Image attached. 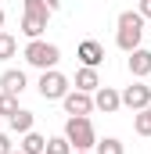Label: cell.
I'll return each instance as SVG.
<instances>
[{
	"instance_id": "cell-23",
	"label": "cell",
	"mask_w": 151,
	"mask_h": 154,
	"mask_svg": "<svg viewBox=\"0 0 151 154\" xmlns=\"http://www.w3.org/2000/svg\"><path fill=\"white\" fill-rule=\"evenodd\" d=\"M72 154H94V151H72Z\"/></svg>"
},
{
	"instance_id": "cell-21",
	"label": "cell",
	"mask_w": 151,
	"mask_h": 154,
	"mask_svg": "<svg viewBox=\"0 0 151 154\" xmlns=\"http://www.w3.org/2000/svg\"><path fill=\"white\" fill-rule=\"evenodd\" d=\"M137 11H140L144 18H151V0H140V4H137Z\"/></svg>"
},
{
	"instance_id": "cell-16",
	"label": "cell",
	"mask_w": 151,
	"mask_h": 154,
	"mask_svg": "<svg viewBox=\"0 0 151 154\" xmlns=\"http://www.w3.org/2000/svg\"><path fill=\"white\" fill-rule=\"evenodd\" d=\"M76 147L69 143V136L61 133V136H47V154H72Z\"/></svg>"
},
{
	"instance_id": "cell-1",
	"label": "cell",
	"mask_w": 151,
	"mask_h": 154,
	"mask_svg": "<svg viewBox=\"0 0 151 154\" xmlns=\"http://www.w3.org/2000/svg\"><path fill=\"white\" fill-rule=\"evenodd\" d=\"M144 14L140 11H122L119 14V29H115V43H119V50H126V54H133L137 47H140V39H144Z\"/></svg>"
},
{
	"instance_id": "cell-19",
	"label": "cell",
	"mask_w": 151,
	"mask_h": 154,
	"mask_svg": "<svg viewBox=\"0 0 151 154\" xmlns=\"http://www.w3.org/2000/svg\"><path fill=\"white\" fill-rule=\"evenodd\" d=\"M14 111H18V97H14V93H0V115L11 118Z\"/></svg>"
},
{
	"instance_id": "cell-15",
	"label": "cell",
	"mask_w": 151,
	"mask_h": 154,
	"mask_svg": "<svg viewBox=\"0 0 151 154\" xmlns=\"http://www.w3.org/2000/svg\"><path fill=\"white\" fill-rule=\"evenodd\" d=\"M133 133H137V136H151V108L133 111Z\"/></svg>"
},
{
	"instance_id": "cell-4",
	"label": "cell",
	"mask_w": 151,
	"mask_h": 154,
	"mask_svg": "<svg viewBox=\"0 0 151 154\" xmlns=\"http://www.w3.org/2000/svg\"><path fill=\"white\" fill-rule=\"evenodd\" d=\"M36 90H40L43 100H65V93H69L72 86H69V75H61L58 68H50V72H40Z\"/></svg>"
},
{
	"instance_id": "cell-24",
	"label": "cell",
	"mask_w": 151,
	"mask_h": 154,
	"mask_svg": "<svg viewBox=\"0 0 151 154\" xmlns=\"http://www.w3.org/2000/svg\"><path fill=\"white\" fill-rule=\"evenodd\" d=\"M14 154H22V151H14Z\"/></svg>"
},
{
	"instance_id": "cell-8",
	"label": "cell",
	"mask_w": 151,
	"mask_h": 154,
	"mask_svg": "<svg viewBox=\"0 0 151 154\" xmlns=\"http://www.w3.org/2000/svg\"><path fill=\"white\" fill-rule=\"evenodd\" d=\"M76 57H79L86 68H97V65L104 61V47H101L97 39H83V43L76 47Z\"/></svg>"
},
{
	"instance_id": "cell-3",
	"label": "cell",
	"mask_w": 151,
	"mask_h": 154,
	"mask_svg": "<svg viewBox=\"0 0 151 154\" xmlns=\"http://www.w3.org/2000/svg\"><path fill=\"white\" fill-rule=\"evenodd\" d=\"M65 136H69V143H72L76 151H94V147H97V133H94L90 115H69Z\"/></svg>"
},
{
	"instance_id": "cell-7",
	"label": "cell",
	"mask_w": 151,
	"mask_h": 154,
	"mask_svg": "<svg viewBox=\"0 0 151 154\" xmlns=\"http://www.w3.org/2000/svg\"><path fill=\"white\" fill-rule=\"evenodd\" d=\"M126 68H130V75H133V79H148V75H151V50L137 47V50L126 57Z\"/></svg>"
},
{
	"instance_id": "cell-14",
	"label": "cell",
	"mask_w": 151,
	"mask_h": 154,
	"mask_svg": "<svg viewBox=\"0 0 151 154\" xmlns=\"http://www.w3.org/2000/svg\"><path fill=\"white\" fill-rule=\"evenodd\" d=\"M18 151H22V154H47V136H40L36 129H33V133H25V136H22V143H18Z\"/></svg>"
},
{
	"instance_id": "cell-22",
	"label": "cell",
	"mask_w": 151,
	"mask_h": 154,
	"mask_svg": "<svg viewBox=\"0 0 151 154\" xmlns=\"http://www.w3.org/2000/svg\"><path fill=\"white\" fill-rule=\"evenodd\" d=\"M0 32H4V7H0Z\"/></svg>"
},
{
	"instance_id": "cell-17",
	"label": "cell",
	"mask_w": 151,
	"mask_h": 154,
	"mask_svg": "<svg viewBox=\"0 0 151 154\" xmlns=\"http://www.w3.org/2000/svg\"><path fill=\"white\" fill-rule=\"evenodd\" d=\"M94 154H126V147H122V140H115V136H104V140H97Z\"/></svg>"
},
{
	"instance_id": "cell-2",
	"label": "cell",
	"mask_w": 151,
	"mask_h": 154,
	"mask_svg": "<svg viewBox=\"0 0 151 154\" xmlns=\"http://www.w3.org/2000/svg\"><path fill=\"white\" fill-rule=\"evenodd\" d=\"M22 57L40 68V72H50V68H58V61H61V47L58 43H47V39H29L25 43V50H22Z\"/></svg>"
},
{
	"instance_id": "cell-20",
	"label": "cell",
	"mask_w": 151,
	"mask_h": 154,
	"mask_svg": "<svg viewBox=\"0 0 151 154\" xmlns=\"http://www.w3.org/2000/svg\"><path fill=\"white\" fill-rule=\"evenodd\" d=\"M0 154H14V143H11L7 133H0Z\"/></svg>"
},
{
	"instance_id": "cell-11",
	"label": "cell",
	"mask_w": 151,
	"mask_h": 154,
	"mask_svg": "<svg viewBox=\"0 0 151 154\" xmlns=\"http://www.w3.org/2000/svg\"><path fill=\"white\" fill-rule=\"evenodd\" d=\"M76 90H83V93H97L101 90V75H97V68H79L76 72Z\"/></svg>"
},
{
	"instance_id": "cell-12",
	"label": "cell",
	"mask_w": 151,
	"mask_h": 154,
	"mask_svg": "<svg viewBox=\"0 0 151 154\" xmlns=\"http://www.w3.org/2000/svg\"><path fill=\"white\" fill-rule=\"evenodd\" d=\"M47 22H50V18H40V14H22V36H29V39H43Z\"/></svg>"
},
{
	"instance_id": "cell-18",
	"label": "cell",
	"mask_w": 151,
	"mask_h": 154,
	"mask_svg": "<svg viewBox=\"0 0 151 154\" xmlns=\"http://www.w3.org/2000/svg\"><path fill=\"white\" fill-rule=\"evenodd\" d=\"M14 54H18V39L11 32H0V61H11Z\"/></svg>"
},
{
	"instance_id": "cell-13",
	"label": "cell",
	"mask_w": 151,
	"mask_h": 154,
	"mask_svg": "<svg viewBox=\"0 0 151 154\" xmlns=\"http://www.w3.org/2000/svg\"><path fill=\"white\" fill-rule=\"evenodd\" d=\"M33 122H36V115H33V111H25V108H18L14 115L7 118L11 133H22V136H25V133H33Z\"/></svg>"
},
{
	"instance_id": "cell-6",
	"label": "cell",
	"mask_w": 151,
	"mask_h": 154,
	"mask_svg": "<svg viewBox=\"0 0 151 154\" xmlns=\"http://www.w3.org/2000/svg\"><path fill=\"white\" fill-rule=\"evenodd\" d=\"M65 115H90L97 104H94V93H83V90H69L65 93Z\"/></svg>"
},
{
	"instance_id": "cell-5",
	"label": "cell",
	"mask_w": 151,
	"mask_h": 154,
	"mask_svg": "<svg viewBox=\"0 0 151 154\" xmlns=\"http://www.w3.org/2000/svg\"><path fill=\"white\" fill-rule=\"evenodd\" d=\"M122 108H130V111H144V108H151V86H144V82L126 86V90H122Z\"/></svg>"
},
{
	"instance_id": "cell-9",
	"label": "cell",
	"mask_w": 151,
	"mask_h": 154,
	"mask_svg": "<svg viewBox=\"0 0 151 154\" xmlns=\"http://www.w3.org/2000/svg\"><path fill=\"white\" fill-rule=\"evenodd\" d=\"M94 104H97V111H104V115H112L122 108V93L115 90V86H101L97 93H94Z\"/></svg>"
},
{
	"instance_id": "cell-10",
	"label": "cell",
	"mask_w": 151,
	"mask_h": 154,
	"mask_svg": "<svg viewBox=\"0 0 151 154\" xmlns=\"http://www.w3.org/2000/svg\"><path fill=\"white\" fill-rule=\"evenodd\" d=\"M25 86H29V79H25L22 68H7V72L0 75V93H14V97H18Z\"/></svg>"
}]
</instances>
